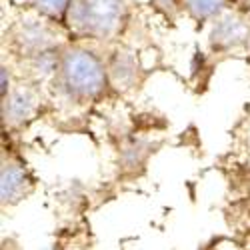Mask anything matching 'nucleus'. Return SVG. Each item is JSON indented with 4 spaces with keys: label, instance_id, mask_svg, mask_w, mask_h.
<instances>
[{
    "label": "nucleus",
    "instance_id": "39448f33",
    "mask_svg": "<svg viewBox=\"0 0 250 250\" xmlns=\"http://www.w3.org/2000/svg\"><path fill=\"white\" fill-rule=\"evenodd\" d=\"M38 92L30 84H18L2 98V116L8 124H22L38 108Z\"/></svg>",
    "mask_w": 250,
    "mask_h": 250
},
{
    "label": "nucleus",
    "instance_id": "6e6552de",
    "mask_svg": "<svg viewBox=\"0 0 250 250\" xmlns=\"http://www.w3.org/2000/svg\"><path fill=\"white\" fill-rule=\"evenodd\" d=\"M184 6L196 20H212L224 10L226 0H184Z\"/></svg>",
    "mask_w": 250,
    "mask_h": 250
},
{
    "label": "nucleus",
    "instance_id": "7ed1b4c3",
    "mask_svg": "<svg viewBox=\"0 0 250 250\" xmlns=\"http://www.w3.org/2000/svg\"><path fill=\"white\" fill-rule=\"evenodd\" d=\"M14 44L24 56H34L38 52L56 50L58 34L44 20L26 18L14 28Z\"/></svg>",
    "mask_w": 250,
    "mask_h": 250
},
{
    "label": "nucleus",
    "instance_id": "f03ea898",
    "mask_svg": "<svg viewBox=\"0 0 250 250\" xmlns=\"http://www.w3.org/2000/svg\"><path fill=\"white\" fill-rule=\"evenodd\" d=\"M124 0H74L68 20L74 30L90 38H112L124 24Z\"/></svg>",
    "mask_w": 250,
    "mask_h": 250
},
{
    "label": "nucleus",
    "instance_id": "1a4fd4ad",
    "mask_svg": "<svg viewBox=\"0 0 250 250\" xmlns=\"http://www.w3.org/2000/svg\"><path fill=\"white\" fill-rule=\"evenodd\" d=\"M74 0H32V6L46 18H64Z\"/></svg>",
    "mask_w": 250,
    "mask_h": 250
},
{
    "label": "nucleus",
    "instance_id": "423d86ee",
    "mask_svg": "<svg viewBox=\"0 0 250 250\" xmlns=\"http://www.w3.org/2000/svg\"><path fill=\"white\" fill-rule=\"evenodd\" d=\"M30 190V178L22 170V166L2 160V168H0V198L2 204H16L20 202Z\"/></svg>",
    "mask_w": 250,
    "mask_h": 250
},
{
    "label": "nucleus",
    "instance_id": "20e7f679",
    "mask_svg": "<svg viewBox=\"0 0 250 250\" xmlns=\"http://www.w3.org/2000/svg\"><path fill=\"white\" fill-rule=\"evenodd\" d=\"M208 38H210V44L214 48H220V50L238 48L250 40V24L246 22L244 16L222 10L218 16L212 18Z\"/></svg>",
    "mask_w": 250,
    "mask_h": 250
},
{
    "label": "nucleus",
    "instance_id": "9b49d317",
    "mask_svg": "<svg viewBox=\"0 0 250 250\" xmlns=\"http://www.w3.org/2000/svg\"><path fill=\"white\" fill-rule=\"evenodd\" d=\"M156 2H158L160 6H174L176 0H156Z\"/></svg>",
    "mask_w": 250,
    "mask_h": 250
},
{
    "label": "nucleus",
    "instance_id": "9d476101",
    "mask_svg": "<svg viewBox=\"0 0 250 250\" xmlns=\"http://www.w3.org/2000/svg\"><path fill=\"white\" fill-rule=\"evenodd\" d=\"M0 78H2V86H0V94H2V98L10 92V78H8V68L2 66V72H0Z\"/></svg>",
    "mask_w": 250,
    "mask_h": 250
},
{
    "label": "nucleus",
    "instance_id": "0eeeda50",
    "mask_svg": "<svg viewBox=\"0 0 250 250\" xmlns=\"http://www.w3.org/2000/svg\"><path fill=\"white\" fill-rule=\"evenodd\" d=\"M108 76L116 82V84L128 86L136 78V62L128 52H116L112 58V64L108 68Z\"/></svg>",
    "mask_w": 250,
    "mask_h": 250
},
{
    "label": "nucleus",
    "instance_id": "f257e3e1",
    "mask_svg": "<svg viewBox=\"0 0 250 250\" xmlns=\"http://www.w3.org/2000/svg\"><path fill=\"white\" fill-rule=\"evenodd\" d=\"M108 78L104 62L92 50L72 46L60 54V86L74 98L88 100L100 96L108 86Z\"/></svg>",
    "mask_w": 250,
    "mask_h": 250
}]
</instances>
